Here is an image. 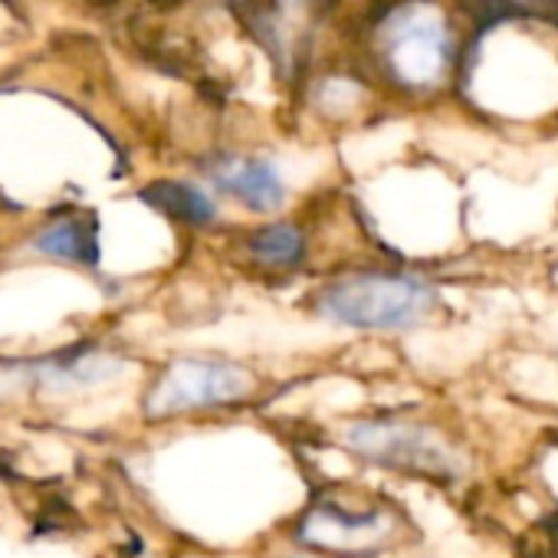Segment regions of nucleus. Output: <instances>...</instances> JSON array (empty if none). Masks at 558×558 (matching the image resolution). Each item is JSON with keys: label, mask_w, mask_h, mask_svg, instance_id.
I'll list each match as a JSON object with an SVG mask.
<instances>
[{"label": "nucleus", "mask_w": 558, "mask_h": 558, "mask_svg": "<svg viewBox=\"0 0 558 558\" xmlns=\"http://www.w3.org/2000/svg\"><path fill=\"white\" fill-rule=\"evenodd\" d=\"M306 310L329 329L388 339L427 329L444 310V290L417 266L365 263L319 276Z\"/></svg>", "instance_id": "nucleus-1"}, {"label": "nucleus", "mask_w": 558, "mask_h": 558, "mask_svg": "<svg viewBox=\"0 0 558 558\" xmlns=\"http://www.w3.org/2000/svg\"><path fill=\"white\" fill-rule=\"evenodd\" d=\"M336 440L355 463L401 480L457 486L473 473V453L450 427L408 411L345 417Z\"/></svg>", "instance_id": "nucleus-2"}, {"label": "nucleus", "mask_w": 558, "mask_h": 558, "mask_svg": "<svg viewBox=\"0 0 558 558\" xmlns=\"http://www.w3.org/2000/svg\"><path fill=\"white\" fill-rule=\"evenodd\" d=\"M411 535V522L391 499L326 486L290 515L287 545L316 558H385Z\"/></svg>", "instance_id": "nucleus-3"}, {"label": "nucleus", "mask_w": 558, "mask_h": 558, "mask_svg": "<svg viewBox=\"0 0 558 558\" xmlns=\"http://www.w3.org/2000/svg\"><path fill=\"white\" fill-rule=\"evenodd\" d=\"M266 375L233 355L187 352L165 362L145 391L142 411L148 421H178L197 414H220L259 404Z\"/></svg>", "instance_id": "nucleus-4"}, {"label": "nucleus", "mask_w": 558, "mask_h": 558, "mask_svg": "<svg viewBox=\"0 0 558 558\" xmlns=\"http://www.w3.org/2000/svg\"><path fill=\"white\" fill-rule=\"evenodd\" d=\"M316 236L296 217L256 220L240 236V263L259 279H296L316 263Z\"/></svg>", "instance_id": "nucleus-5"}, {"label": "nucleus", "mask_w": 558, "mask_h": 558, "mask_svg": "<svg viewBox=\"0 0 558 558\" xmlns=\"http://www.w3.org/2000/svg\"><path fill=\"white\" fill-rule=\"evenodd\" d=\"M210 184L256 220L283 217L293 201V184L279 161L266 155H227L210 165Z\"/></svg>", "instance_id": "nucleus-6"}, {"label": "nucleus", "mask_w": 558, "mask_h": 558, "mask_svg": "<svg viewBox=\"0 0 558 558\" xmlns=\"http://www.w3.org/2000/svg\"><path fill=\"white\" fill-rule=\"evenodd\" d=\"M447 63V31L434 8L414 4L391 21V66L408 86H430Z\"/></svg>", "instance_id": "nucleus-7"}, {"label": "nucleus", "mask_w": 558, "mask_h": 558, "mask_svg": "<svg viewBox=\"0 0 558 558\" xmlns=\"http://www.w3.org/2000/svg\"><path fill=\"white\" fill-rule=\"evenodd\" d=\"M145 201L158 207L165 217L184 223V227H217L220 223V204L217 194H210L204 184L194 181H161L145 191Z\"/></svg>", "instance_id": "nucleus-8"}, {"label": "nucleus", "mask_w": 558, "mask_h": 558, "mask_svg": "<svg viewBox=\"0 0 558 558\" xmlns=\"http://www.w3.org/2000/svg\"><path fill=\"white\" fill-rule=\"evenodd\" d=\"M34 246L53 259L63 263H80V266H96L99 259V243H96V223L86 217H60L47 223Z\"/></svg>", "instance_id": "nucleus-9"}, {"label": "nucleus", "mask_w": 558, "mask_h": 558, "mask_svg": "<svg viewBox=\"0 0 558 558\" xmlns=\"http://www.w3.org/2000/svg\"><path fill=\"white\" fill-rule=\"evenodd\" d=\"M316 102H319V109L326 116H336L339 119V116H349L362 102V89L355 83H349V80H326L319 86Z\"/></svg>", "instance_id": "nucleus-10"}, {"label": "nucleus", "mask_w": 558, "mask_h": 558, "mask_svg": "<svg viewBox=\"0 0 558 558\" xmlns=\"http://www.w3.org/2000/svg\"><path fill=\"white\" fill-rule=\"evenodd\" d=\"M266 558H316V555H303V551L290 548V551H283V555H266Z\"/></svg>", "instance_id": "nucleus-11"}]
</instances>
